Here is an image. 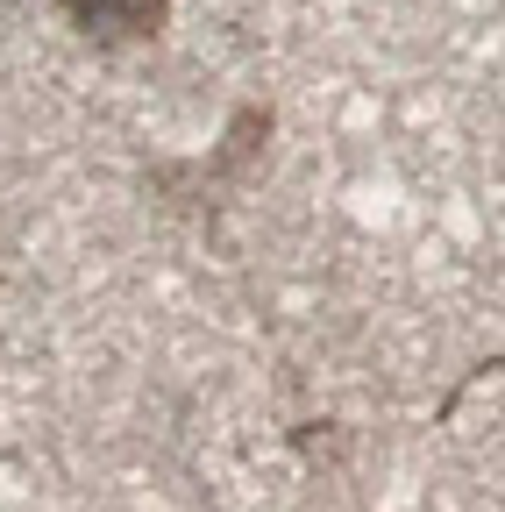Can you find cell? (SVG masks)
Segmentation results:
<instances>
[{
    "mask_svg": "<svg viewBox=\"0 0 505 512\" xmlns=\"http://www.w3.org/2000/svg\"><path fill=\"white\" fill-rule=\"evenodd\" d=\"M57 15L79 29V43L93 50H136V43H157L164 22H171V0H50Z\"/></svg>",
    "mask_w": 505,
    "mask_h": 512,
    "instance_id": "obj_2",
    "label": "cell"
},
{
    "mask_svg": "<svg viewBox=\"0 0 505 512\" xmlns=\"http://www.w3.org/2000/svg\"><path fill=\"white\" fill-rule=\"evenodd\" d=\"M271 107H235L228 114V136L214 143V157H193V164H157L150 178H157V192L171 207H207V200H221V192H235L249 171L264 164V150H271Z\"/></svg>",
    "mask_w": 505,
    "mask_h": 512,
    "instance_id": "obj_1",
    "label": "cell"
}]
</instances>
